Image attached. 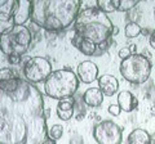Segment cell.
Listing matches in <instances>:
<instances>
[{
  "label": "cell",
  "instance_id": "cell-1",
  "mask_svg": "<svg viewBox=\"0 0 155 144\" xmlns=\"http://www.w3.org/2000/svg\"><path fill=\"white\" fill-rule=\"evenodd\" d=\"M40 90L17 77L0 83V144H44L48 138Z\"/></svg>",
  "mask_w": 155,
  "mask_h": 144
},
{
  "label": "cell",
  "instance_id": "cell-18",
  "mask_svg": "<svg viewBox=\"0 0 155 144\" xmlns=\"http://www.w3.org/2000/svg\"><path fill=\"white\" fill-rule=\"evenodd\" d=\"M78 49H79V52L81 53V54H84V55H94L96 52H97V45L91 40L81 39L79 46H78Z\"/></svg>",
  "mask_w": 155,
  "mask_h": 144
},
{
  "label": "cell",
  "instance_id": "cell-16",
  "mask_svg": "<svg viewBox=\"0 0 155 144\" xmlns=\"http://www.w3.org/2000/svg\"><path fill=\"white\" fill-rule=\"evenodd\" d=\"M16 27L13 16L11 14H0V36L5 35Z\"/></svg>",
  "mask_w": 155,
  "mask_h": 144
},
{
  "label": "cell",
  "instance_id": "cell-24",
  "mask_svg": "<svg viewBox=\"0 0 155 144\" xmlns=\"http://www.w3.org/2000/svg\"><path fill=\"white\" fill-rule=\"evenodd\" d=\"M132 54H133V53L130 52L129 48H122V49L119 50V58L122 59V61H124V59L129 58V57L132 55Z\"/></svg>",
  "mask_w": 155,
  "mask_h": 144
},
{
  "label": "cell",
  "instance_id": "cell-10",
  "mask_svg": "<svg viewBox=\"0 0 155 144\" xmlns=\"http://www.w3.org/2000/svg\"><path fill=\"white\" fill-rule=\"evenodd\" d=\"M76 75L79 80L84 84H91L98 77V67L92 61H83L78 64Z\"/></svg>",
  "mask_w": 155,
  "mask_h": 144
},
{
  "label": "cell",
  "instance_id": "cell-11",
  "mask_svg": "<svg viewBox=\"0 0 155 144\" xmlns=\"http://www.w3.org/2000/svg\"><path fill=\"white\" fill-rule=\"evenodd\" d=\"M98 89L102 92L104 95L111 97V95L118 93L119 81L113 75H102L98 77Z\"/></svg>",
  "mask_w": 155,
  "mask_h": 144
},
{
  "label": "cell",
  "instance_id": "cell-12",
  "mask_svg": "<svg viewBox=\"0 0 155 144\" xmlns=\"http://www.w3.org/2000/svg\"><path fill=\"white\" fill-rule=\"evenodd\" d=\"M57 116L62 121H69L75 114V100L74 98H66L58 100L57 108H56Z\"/></svg>",
  "mask_w": 155,
  "mask_h": 144
},
{
  "label": "cell",
  "instance_id": "cell-5",
  "mask_svg": "<svg viewBox=\"0 0 155 144\" xmlns=\"http://www.w3.org/2000/svg\"><path fill=\"white\" fill-rule=\"evenodd\" d=\"M151 70L153 63L150 59L138 53H134L129 58L122 61L119 66V71L123 77L136 85L146 83L151 75Z\"/></svg>",
  "mask_w": 155,
  "mask_h": 144
},
{
  "label": "cell",
  "instance_id": "cell-26",
  "mask_svg": "<svg viewBox=\"0 0 155 144\" xmlns=\"http://www.w3.org/2000/svg\"><path fill=\"white\" fill-rule=\"evenodd\" d=\"M8 61H9V63H12V64H18V63H21V57L19 55H9Z\"/></svg>",
  "mask_w": 155,
  "mask_h": 144
},
{
  "label": "cell",
  "instance_id": "cell-7",
  "mask_svg": "<svg viewBox=\"0 0 155 144\" xmlns=\"http://www.w3.org/2000/svg\"><path fill=\"white\" fill-rule=\"evenodd\" d=\"M93 138L98 144H122L123 130L114 121L104 120L94 125Z\"/></svg>",
  "mask_w": 155,
  "mask_h": 144
},
{
  "label": "cell",
  "instance_id": "cell-30",
  "mask_svg": "<svg viewBox=\"0 0 155 144\" xmlns=\"http://www.w3.org/2000/svg\"><path fill=\"white\" fill-rule=\"evenodd\" d=\"M44 144H56V140H53V139H51V138H47Z\"/></svg>",
  "mask_w": 155,
  "mask_h": 144
},
{
  "label": "cell",
  "instance_id": "cell-25",
  "mask_svg": "<svg viewBox=\"0 0 155 144\" xmlns=\"http://www.w3.org/2000/svg\"><path fill=\"white\" fill-rule=\"evenodd\" d=\"M120 112H122V109H120L118 104H111L109 107V113L113 114V116H119Z\"/></svg>",
  "mask_w": 155,
  "mask_h": 144
},
{
  "label": "cell",
  "instance_id": "cell-21",
  "mask_svg": "<svg viewBox=\"0 0 155 144\" xmlns=\"http://www.w3.org/2000/svg\"><path fill=\"white\" fill-rule=\"evenodd\" d=\"M62 135H64V126L62 125H53L51 127V130L48 131V138H51L56 142L58 139H61Z\"/></svg>",
  "mask_w": 155,
  "mask_h": 144
},
{
  "label": "cell",
  "instance_id": "cell-9",
  "mask_svg": "<svg viewBox=\"0 0 155 144\" xmlns=\"http://www.w3.org/2000/svg\"><path fill=\"white\" fill-rule=\"evenodd\" d=\"M32 0H16L13 9V20L16 26H25V23L31 18Z\"/></svg>",
  "mask_w": 155,
  "mask_h": 144
},
{
  "label": "cell",
  "instance_id": "cell-2",
  "mask_svg": "<svg viewBox=\"0 0 155 144\" xmlns=\"http://www.w3.org/2000/svg\"><path fill=\"white\" fill-rule=\"evenodd\" d=\"M80 7L78 0H32L31 21L47 31H61L75 22Z\"/></svg>",
  "mask_w": 155,
  "mask_h": 144
},
{
  "label": "cell",
  "instance_id": "cell-4",
  "mask_svg": "<svg viewBox=\"0 0 155 144\" xmlns=\"http://www.w3.org/2000/svg\"><path fill=\"white\" fill-rule=\"evenodd\" d=\"M79 77L71 70H57L53 71L44 81V92L52 99H66L72 98L79 89Z\"/></svg>",
  "mask_w": 155,
  "mask_h": 144
},
{
  "label": "cell",
  "instance_id": "cell-3",
  "mask_svg": "<svg viewBox=\"0 0 155 144\" xmlns=\"http://www.w3.org/2000/svg\"><path fill=\"white\" fill-rule=\"evenodd\" d=\"M74 31L80 37L98 45L102 41L110 40L114 25L106 13L97 7H91L79 12L74 22Z\"/></svg>",
  "mask_w": 155,
  "mask_h": 144
},
{
  "label": "cell",
  "instance_id": "cell-31",
  "mask_svg": "<svg viewBox=\"0 0 155 144\" xmlns=\"http://www.w3.org/2000/svg\"><path fill=\"white\" fill-rule=\"evenodd\" d=\"M0 70H2V68H0Z\"/></svg>",
  "mask_w": 155,
  "mask_h": 144
},
{
  "label": "cell",
  "instance_id": "cell-29",
  "mask_svg": "<svg viewBox=\"0 0 155 144\" xmlns=\"http://www.w3.org/2000/svg\"><path fill=\"white\" fill-rule=\"evenodd\" d=\"M150 45H151L153 49H155V30L151 32V35H150Z\"/></svg>",
  "mask_w": 155,
  "mask_h": 144
},
{
  "label": "cell",
  "instance_id": "cell-19",
  "mask_svg": "<svg viewBox=\"0 0 155 144\" xmlns=\"http://www.w3.org/2000/svg\"><path fill=\"white\" fill-rule=\"evenodd\" d=\"M141 31H142V28L140 27V25L138 23H136V22L127 23V26H125V28H124L125 36L129 37V39H133V37L138 36L140 33H141Z\"/></svg>",
  "mask_w": 155,
  "mask_h": 144
},
{
  "label": "cell",
  "instance_id": "cell-23",
  "mask_svg": "<svg viewBox=\"0 0 155 144\" xmlns=\"http://www.w3.org/2000/svg\"><path fill=\"white\" fill-rule=\"evenodd\" d=\"M18 76L14 74L11 68H2L0 70V83H4V81H11L17 79Z\"/></svg>",
  "mask_w": 155,
  "mask_h": 144
},
{
  "label": "cell",
  "instance_id": "cell-14",
  "mask_svg": "<svg viewBox=\"0 0 155 144\" xmlns=\"http://www.w3.org/2000/svg\"><path fill=\"white\" fill-rule=\"evenodd\" d=\"M83 102L88 107H98L104 102V94L98 88H89L83 94Z\"/></svg>",
  "mask_w": 155,
  "mask_h": 144
},
{
  "label": "cell",
  "instance_id": "cell-20",
  "mask_svg": "<svg viewBox=\"0 0 155 144\" xmlns=\"http://www.w3.org/2000/svg\"><path fill=\"white\" fill-rule=\"evenodd\" d=\"M14 5H16V0H0V14L13 16Z\"/></svg>",
  "mask_w": 155,
  "mask_h": 144
},
{
  "label": "cell",
  "instance_id": "cell-15",
  "mask_svg": "<svg viewBox=\"0 0 155 144\" xmlns=\"http://www.w3.org/2000/svg\"><path fill=\"white\" fill-rule=\"evenodd\" d=\"M127 143L128 144H151V136L143 129H134L133 131L129 133Z\"/></svg>",
  "mask_w": 155,
  "mask_h": 144
},
{
  "label": "cell",
  "instance_id": "cell-22",
  "mask_svg": "<svg viewBox=\"0 0 155 144\" xmlns=\"http://www.w3.org/2000/svg\"><path fill=\"white\" fill-rule=\"evenodd\" d=\"M137 4H138L137 0H119L118 11H120V12H128L132 8H134Z\"/></svg>",
  "mask_w": 155,
  "mask_h": 144
},
{
  "label": "cell",
  "instance_id": "cell-13",
  "mask_svg": "<svg viewBox=\"0 0 155 144\" xmlns=\"http://www.w3.org/2000/svg\"><path fill=\"white\" fill-rule=\"evenodd\" d=\"M118 105L124 112H132L133 109L137 108L138 99L130 92L124 90V92H120L118 94Z\"/></svg>",
  "mask_w": 155,
  "mask_h": 144
},
{
  "label": "cell",
  "instance_id": "cell-28",
  "mask_svg": "<svg viewBox=\"0 0 155 144\" xmlns=\"http://www.w3.org/2000/svg\"><path fill=\"white\" fill-rule=\"evenodd\" d=\"M109 46H110V40H107V41H102L101 44L97 45V48H98V50H101V52H105Z\"/></svg>",
  "mask_w": 155,
  "mask_h": 144
},
{
  "label": "cell",
  "instance_id": "cell-8",
  "mask_svg": "<svg viewBox=\"0 0 155 144\" xmlns=\"http://www.w3.org/2000/svg\"><path fill=\"white\" fill-rule=\"evenodd\" d=\"M52 74V64L44 57H34L23 67L25 80L31 84H38L45 81Z\"/></svg>",
  "mask_w": 155,
  "mask_h": 144
},
{
  "label": "cell",
  "instance_id": "cell-17",
  "mask_svg": "<svg viewBox=\"0 0 155 144\" xmlns=\"http://www.w3.org/2000/svg\"><path fill=\"white\" fill-rule=\"evenodd\" d=\"M97 8L101 9L104 13H113L118 11L119 8V0H98L97 2Z\"/></svg>",
  "mask_w": 155,
  "mask_h": 144
},
{
  "label": "cell",
  "instance_id": "cell-6",
  "mask_svg": "<svg viewBox=\"0 0 155 144\" xmlns=\"http://www.w3.org/2000/svg\"><path fill=\"white\" fill-rule=\"evenodd\" d=\"M32 36L26 26H16L12 31L0 36V50L7 57L26 54L31 45Z\"/></svg>",
  "mask_w": 155,
  "mask_h": 144
},
{
  "label": "cell",
  "instance_id": "cell-27",
  "mask_svg": "<svg viewBox=\"0 0 155 144\" xmlns=\"http://www.w3.org/2000/svg\"><path fill=\"white\" fill-rule=\"evenodd\" d=\"M81 39H83V37H80L79 35H76V33H75V35L72 36V39H71V42H72V45H74L75 48H78V46H79V44H80Z\"/></svg>",
  "mask_w": 155,
  "mask_h": 144
}]
</instances>
